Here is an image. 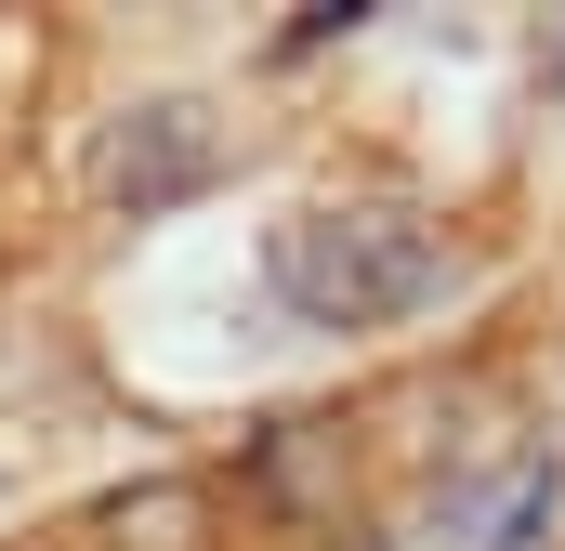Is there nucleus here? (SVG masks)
I'll return each mask as SVG.
<instances>
[{"instance_id": "2", "label": "nucleus", "mask_w": 565, "mask_h": 551, "mask_svg": "<svg viewBox=\"0 0 565 551\" xmlns=\"http://www.w3.org/2000/svg\"><path fill=\"white\" fill-rule=\"evenodd\" d=\"M224 171V132H211V106H145L119 158H106V184H119V210H171V197H198Z\"/></svg>"}, {"instance_id": "1", "label": "nucleus", "mask_w": 565, "mask_h": 551, "mask_svg": "<svg viewBox=\"0 0 565 551\" xmlns=\"http://www.w3.org/2000/svg\"><path fill=\"white\" fill-rule=\"evenodd\" d=\"M447 289V250L408 210H302L277 224V302L302 328H382V315H422Z\"/></svg>"}]
</instances>
